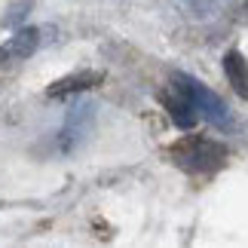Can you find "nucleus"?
Returning a JSON list of instances; mask_svg holds the SVG:
<instances>
[{
  "label": "nucleus",
  "mask_w": 248,
  "mask_h": 248,
  "mask_svg": "<svg viewBox=\"0 0 248 248\" xmlns=\"http://www.w3.org/2000/svg\"><path fill=\"white\" fill-rule=\"evenodd\" d=\"M171 159L187 171H215L217 166H224L227 147L221 141H212V138H202V135H190V138H181L178 144L171 147Z\"/></svg>",
  "instance_id": "nucleus-1"
},
{
  "label": "nucleus",
  "mask_w": 248,
  "mask_h": 248,
  "mask_svg": "<svg viewBox=\"0 0 248 248\" xmlns=\"http://www.w3.org/2000/svg\"><path fill=\"white\" fill-rule=\"evenodd\" d=\"M175 89L187 95L190 104L196 108L199 117H205V120L217 123V126H227V110H224V101L217 98L215 92H208L205 86H199L196 80H190V77H175Z\"/></svg>",
  "instance_id": "nucleus-2"
},
{
  "label": "nucleus",
  "mask_w": 248,
  "mask_h": 248,
  "mask_svg": "<svg viewBox=\"0 0 248 248\" xmlns=\"http://www.w3.org/2000/svg\"><path fill=\"white\" fill-rule=\"evenodd\" d=\"M101 83V74L98 71H77V74H68V77L55 80L52 89H49V98H68V95H77V92H86L92 86Z\"/></svg>",
  "instance_id": "nucleus-3"
},
{
  "label": "nucleus",
  "mask_w": 248,
  "mask_h": 248,
  "mask_svg": "<svg viewBox=\"0 0 248 248\" xmlns=\"http://www.w3.org/2000/svg\"><path fill=\"white\" fill-rule=\"evenodd\" d=\"M37 43H40V31L37 28H25L16 37H9V43L0 49V59H28L37 49Z\"/></svg>",
  "instance_id": "nucleus-4"
},
{
  "label": "nucleus",
  "mask_w": 248,
  "mask_h": 248,
  "mask_svg": "<svg viewBox=\"0 0 248 248\" xmlns=\"http://www.w3.org/2000/svg\"><path fill=\"white\" fill-rule=\"evenodd\" d=\"M163 101H166V108H169V113H171V120L178 123L181 129H190L193 123L199 120V113H196V108L190 104V98L184 92H171V95H163Z\"/></svg>",
  "instance_id": "nucleus-5"
},
{
  "label": "nucleus",
  "mask_w": 248,
  "mask_h": 248,
  "mask_svg": "<svg viewBox=\"0 0 248 248\" xmlns=\"http://www.w3.org/2000/svg\"><path fill=\"white\" fill-rule=\"evenodd\" d=\"M224 71H227V80H230V86L236 89V95L248 98V62L239 52H227L224 55Z\"/></svg>",
  "instance_id": "nucleus-6"
},
{
  "label": "nucleus",
  "mask_w": 248,
  "mask_h": 248,
  "mask_svg": "<svg viewBox=\"0 0 248 248\" xmlns=\"http://www.w3.org/2000/svg\"><path fill=\"white\" fill-rule=\"evenodd\" d=\"M0 62H3V59H0Z\"/></svg>",
  "instance_id": "nucleus-7"
}]
</instances>
